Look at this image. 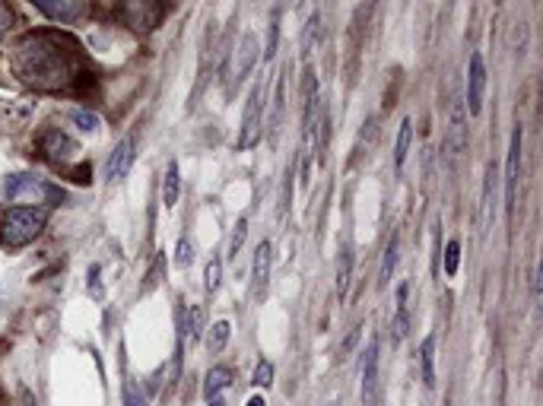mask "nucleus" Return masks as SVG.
Segmentation results:
<instances>
[{
	"mask_svg": "<svg viewBox=\"0 0 543 406\" xmlns=\"http://www.w3.org/2000/svg\"><path fill=\"white\" fill-rule=\"evenodd\" d=\"M13 70L35 90H70L86 76L83 48L60 32H29L13 48Z\"/></svg>",
	"mask_w": 543,
	"mask_h": 406,
	"instance_id": "nucleus-1",
	"label": "nucleus"
},
{
	"mask_svg": "<svg viewBox=\"0 0 543 406\" xmlns=\"http://www.w3.org/2000/svg\"><path fill=\"white\" fill-rule=\"evenodd\" d=\"M48 223V210L42 207H4L0 210V245L4 248H23L42 235Z\"/></svg>",
	"mask_w": 543,
	"mask_h": 406,
	"instance_id": "nucleus-2",
	"label": "nucleus"
},
{
	"mask_svg": "<svg viewBox=\"0 0 543 406\" xmlns=\"http://www.w3.org/2000/svg\"><path fill=\"white\" fill-rule=\"evenodd\" d=\"M4 194L10 200H29V203H51V200H60V191L54 184H48L45 178H35V175H10L4 181Z\"/></svg>",
	"mask_w": 543,
	"mask_h": 406,
	"instance_id": "nucleus-3",
	"label": "nucleus"
},
{
	"mask_svg": "<svg viewBox=\"0 0 543 406\" xmlns=\"http://www.w3.org/2000/svg\"><path fill=\"white\" fill-rule=\"evenodd\" d=\"M38 152H42V159H48L51 166H70L76 159V152H80V146H76L74 137H67L64 130H45V134H38Z\"/></svg>",
	"mask_w": 543,
	"mask_h": 406,
	"instance_id": "nucleus-4",
	"label": "nucleus"
},
{
	"mask_svg": "<svg viewBox=\"0 0 543 406\" xmlns=\"http://www.w3.org/2000/svg\"><path fill=\"white\" fill-rule=\"evenodd\" d=\"M468 150V112H464V102L454 98L452 102V121H448V134H445V156L448 166H458L460 152Z\"/></svg>",
	"mask_w": 543,
	"mask_h": 406,
	"instance_id": "nucleus-5",
	"label": "nucleus"
},
{
	"mask_svg": "<svg viewBox=\"0 0 543 406\" xmlns=\"http://www.w3.org/2000/svg\"><path fill=\"white\" fill-rule=\"evenodd\" d=\"M521 124H515L512 144H508V159H506V216H515V203H518V178H521Z\"/></svg>",
	"mask_w": 543,
	"mask_h": 406,
	"instance_id": "nucleus-6",
	"label": "nucleus"
},
{
	"mask_svg": "<svg viewBox=\"0 0 543 406\" xmlns=\"http://www.w3.org/2000/svg\"><path fill=\"white\" fill-rule=\"evenodd\" d=\"M261 96H264V86L257 83L255 90H251L248 96V105H245V121H241V134H239V150H251V146L261 140V112H264V102H261Z\"/></svg>",
	"mask_w": 543,
	"mask_h": 406,
	"instance_id": "nucleus-7",
	"label": "nucleus"
},
{
	"mask_svg": "<svg viewBox=\"0 0 543 406\" xmlns=\"http://www.w3.org/2000/svg\"><path fill=\"white\" fill-rule=\"evenodd\" d=\"M257 54H261V48H257V35H255V32H245V35H241V42L235 45L232 67H229V83H241V80L251 74Z\"/></svg>",
	"mask_w": 543,
	"mask_h": 406,
	"instance_id": "nucleus-8",
	"label": "nucleus"
},
{
	"mask_svg": "<svg viewBox=\"0 0 543 406\" xmlns=\"http://www.w3.org/2000/svg\"><path fill=\"white\" fill-rule=\"evenodd\" d=\"M362 406H378V337L369 340L362 359Z\"/></svg>",
	"mask_w": 543,
	"mask_h": 406,
	"instance_id": "nucleus-9",
	"label": "nucleus"
},
{
	"mask_svg": "<svg viewBox=\"0 0 543 406\" xmlns=\"http://www.w3.org/2000/svg\"><path fill=\"white\" fill-rule=\"evenodd\" d=\"M483 90H486V67H483V54H470V70H468V102L464 112H470L476 118L483 108Z\"/></svg>",
	"mask_w": 543,
	"mask_h": 406,
	"instance_id": "nucleus-10",
	"label": "nucleus"
},
{
	"mask_svg": "<svg viewBox=\"0 0 543 406\" xmlns=\"http://www.w3.org/2000/svg\"><path fill=\"white\" fill-rule=\"evenodd\" d=\"M134 156H137V140H134V137H124V140H121V144L112 150V156H108L106 178L108 181L124 178V175H128V168H130V162H134Z\"/></svg>",
	"mask_w": 543,
	"mask_h": 406,
	"instance_id": "nucleus-11",
	"label": "nucleus"
},
{
	"mask_svg": "<svg viewBox=\"0 0 543 406\" xmlns=\"http://www.w3.org/2000/svg\"><path fill=\"white\" fill-rule=\"evenodd\" d=\"M492 216H496V162L486 166V178H483V194H480V235L490 232Z\"/></svg>",
	"mask_w": 543,
	"mask_h": 406,
	"instance_id": "nucleus-12",
	"label": "nucleus"
},
{
	"mask_svg": "<svg viewBox=\"0 0 543 406\" xmlns=\"http://www.w3.org/2000/svg\"><path fill=\"white\" fill-rule=\"evenodd\" d=\"M35 10H42L51 20H60V23H74L86 13V4H80V0H35Z\"/></svg>",
	"mask_w": 543,
	"mask_h": 406,
	"instance_id": "nucleus-13",
	"label": "nucleus"
},
{
	"mask_svg": "<svg viewBox=\"0 0 543 406\" xmlns=\"http://www.w3.org/2000/svg\"><path fill=\"white\" fill-rule=\"evenodd\" d=\"M267 279H271V241H261L255 248V299H261L267 289Z\"/></svg>",
	"mask_w": 543,
	"mask_h": 406,
	"instance_id": "nucleus-14",
	"label": "nucleus"
},
{
	"mask_svg": "<svg viewBox=\"0 0 543 406\" xmlns=\"http://www.w3.org/2000/svg\"><path fill=\"white\" fill-rule=\"evenodd\" d=\"M407 293H410V286H407V283H404V286L397 289V315H394V324H391V343H400V340L407 337V331H410Z\"/></svg>",
	"mask_w": 543,
	"mask_h": 406,
	"instance_id": "nucleus-15",
	"label": "nucleus"
},
{
	"mask_svg": "<svg viewBox=\"0 0 543 406\" xmlns=\"http://www.w3.org/2000/svg\"><path fill=\"white\" fill-rule=\"evenodd\" d=\"M420 375L426 387H436V337L422 340L420 349Z\"/></svg>",
	"mask_w": 543,
	"mask_h": 406,
	"instance_id": "nucleus-16",
	"label": "nucleus"
},
{
	"mask_svg": "<svg viewBox=\"0 0 543 406\" xmlns=\"http://www.w3.org/2000/svg\"><path fill=\"white\" fill-rule=\"evenodd\" d=\"M229 384H232V371L226 365H216V369L207 371V381H204V397L207 400H216L219 394L226 391Z\"/></svg>",
	"mask_w": 543,
	"mask_h": 406,
	"instance_id": "nucleus-17",
	"label": "nucleus"
},
{
	"mask_svg": "<svg viewBox=\"0 0 543 406\" xmlns=\"http://www.w3.org/2000/svg\"><path fill=\"white\" fill-rule=\"evenodd\" d=\"M353 254H350V248L340 251V263H337V299L347 301L350 295V283H353Z\"/></svg>",
	"mask_w": 543,
	"mask_h": 406,
	"instance_id": "nucleus-18",
	"label": "nucleus"
},
{
	"mask_svg": "<svg viewBox=\"0 0 543 406\" xmlns=\"http://www.w3.org/2000/svg\"><path fill=\"white\" fill-rule=\"evenodd\" d=\"M318 42H321V13L315 10V13L305 20V29H302V58H309V54L318 48Z\"/></svg>",
	"mask_w": 543,
	"mask_h": 406,
	"instance_id": "nucleus-19",
	"label": "nucleus"
},
{
	"mask_svg": "<svg viewBox=\"0 0 543 406\" xmlns=\"http://www.w3.org/2000/svg\"><path fill=\"white\" fill-rule=\"evenodd\" d=\"M410 140H413V121L404 118L400 121V130H397V144H394V166L397 168H404V162H407Z\"/></svg>",
	"mask_w": 543,
	"mask_h": 406,
	"instance_id": "nucleus-20",
	"label": "nucleus"
},
{
	"mask_svg": "<svg viewBox=\"0 0 543 406\" xmlns=\"http://www.w3.org/2000/svg\"><path fill=\"white\" fill-rule=\"evenodd\" d=\"M397 235H394L391 241H388L385 248V261H382V270H378V289H388V283H391L394 277V267H397Z\"/></svg>",
	"mask_w": 543,
	"mask_h": 406,
	"instance_id": "nucleus-21",
	"label": "nucleus"
},
{
	"mask_svg": "<svg viewBox=\"0 0 543 406\" xmlns=\"http://www.w3.org/2000/svg\"><path fill=\"white\" fill-rule=\"evenodd\" d=\"M178 188H181L178 162H169L166 178H162V203H166V207H175V200H178Z\"/></svg>",
	"mask_w": 543,
	"mask_h": 406,
	"instance_id": "nucleus-22",
	"label": "nucleus"
},
{
	"mask_svg": "<svg viewBox=\"0 0 543 406\" xmlns=\"http://www.w3.org/2000/svg\"><path fill=\"white\" fill-rule=\"evenodd\" d=\"M201 331H204V308H201V305H191L188 317H185V324H181V337L201 340Z\"/></svg>",
	"mask_w": 543,
	"mask_h": 406,
	"instance_id": "nucleus-23",
	"label": "nucleus"
},
{
	"mask_svg": "<svg viewBox=\"0 0 543 406\" xmlns=\"http://www.w3.org/2000/svg\"><path fill=\"white\" fill-rule=\"evenodd\" d=\"M283 92H287V83L283 80H277V90H273V112H271V140H277V134H279V124H283Z\"/></svg>",
	"mask_w": 543,
	"mask_h": 406,
	"instance_id": "nucleus-24",
	"label": "nucleus"
},
{
	"mask_svg": "<svg viewBox=\"0 0 543 406\" xmlns=\"http://www.w3.org/2000/svg\"><path fill=\"white\" fill-rule=\"evenodd\" d=\"M210 353H223L226 349V343H229V321H216L213 324V331H210Z\"/></svg>",
	"mask_w": 543,
	"mask_h": 406,
	"instance_id": "nucleus-25",
	"label": "nucleus"
},
{
	"mask_svg": "<svg viewBox=\"0 0 543 406\" xmlns=\"http://www.w3.org/2000/svg\"><path fill=\"white\" fill-rule=\"evenodd\" d=\"M124 406H146L144 387H140V384H134L130 378L124 381Z\"/></svg>",
	"mask_w": 543,
	"mask_h": 406,
	"instance_id": "nucleus-26",
	"label": "nucleus"
},
{
	"mask_svg": "<svg viewBox=\"0 0 543 406\" xmlns=\"http://www.w3.org/2000/svg\"><path fill=\"white\" fill-rule=\"evenodd\" d=\"M458 261H460V241L452 238L445 245V277H454V273H458Z\"/></svg>",
	"mask_w": 543,
	"mask_h": 406,
	"instance_id": "nucleus-27",
	"label": "nucleus"
},
{
	"mask_svg": "<svg viewBox=\"0 0 543 406\" xmlns=\"http://www.w3.org/2000/svg\"><path fill=\"white\" fill-rule=\"evenodd\" d=\"M162 273H166V257H162V254H156V261H153V267H150V270H146V283H144V289H146V293H150V289L156 286V283H159V277H162Z\"/></svg>",
	"mask_w": 543,
	"mask_h": 406,
	"instance_id": "nucleus-28",
	"label": "nucleus"
},
{
	"mask_svg": "<svg viewBox=\"0 0 543 406\" xmlns=\"http://www.w3.org/2000/svg\"><path fill=\"white\" fill-rule=\"evenodd\" d=\"M74 121L80 124V130H90V134H96V130H98V114L86 112V108H76Z\"/></svg>",
	"mask_w": 543,
	"mask_h": 406,
	"instance_id": "nucleus-29",
	"label": "nucleus"
},
{
	"mask_svg": "<svg viewBox=\"0 0 543 406\" xmlns=\"http://www.w3.org/2000/svg\"><path fill=\"white\" fill-rule=\"evenodd\" d=\"M219 277H223V261H219V257H213L210 263H207V289H210V293H216L219 289Z\"/></svg>",
	"mask_w": 543,
	"mask_h": 406,
	"instance_id": "nucleus-30",
	"label": "nucleus"
},
{
	"mask_svg": "<svg viewBox=\"0 0 543 406\" xmlns=\"http://www.w3.org/2000/svg\"><path fill=\"white\" fill-rule=\"evenodd\" d=\"M245 235H248V219H239V223H235V232H232V245H229L232 257H239L241 245H245Z\"/></svg>",
	"mask_w": 543,
	"mask_h": 406,
	"instance_id": "nucleus-31",
	"label": "nucleus"
},
{
	"mask_svg": "<svg viewBox=\"0 0 543 406\" xmlns=\"http://www.w3.org/2000/svg\"><path fill=\"white\" fill-rule=\"evenodd\" d=\"M191 261H194V245H191V238L185 235V238L178 241V254H175V263H178V267H188Z\"/></svg>",
	"mask_w": 543,
	"mask_h": 406,
	"instance_id": "nucleus-32",
	"label": "nucleus"
},
{
	"mask_svg": "<svg viewBox=\"0 0 543 406\" xmlns=\"http://www.w3.org/2000/svg\"><path fill=\"white\" fill-rule=\"evenodd\" d=\"M271 381H273V365H271V362H257V369H255V378H251V384H257V387H267Z\"/></svg>",
	"mask_w": 543,
	"mask_h": 406,
	"instance_id": "nucleus-33",
	"label": "nucleus"
},
{
	"mask_svg": "<svg viewBox=\"0 0 543 406\" xmlns=\"http://www.w3.org/2000/svg\"><path fill=\"white\" fill-rule=\"evenodd\" d=\"M359 331H362V327H359V324H356L353 331L347 333V340H343V347H340V355H350V349H353V347H356V340H359Z\"/></svg>",
	"mask_w": 543,
	"mask_h": 406,
	"instance_id": "nucleus-34",
	"label": "nucleus"
},
{
	"mask_svg": "<svg viewBox=\"0 0 543 406\" xmlns=\"http://www.w3.org/2000/svg\"><path fill=\"white\" fill-rule=\"evenodd\" d=\"M10 23H13V10H10L7 4H0V38H4V32L10 29Z\"/></svg>",
	"mask_w": 543,
	"mask_h": 406,
	"instance_id": "nucleus-35",
	"label": "nucleus"
},
{
	"mask_svg": "<svg viewBox=\"0 0 543 406\" xmlns=\"http://www.w3.org/2000/svg\"><path fill=\"white\" fill-rule=\"evenodd\" d=\"M273 48H277V23L271 26V38H267V51H264V60L273 58Z\"/></svg>",
	"mask_w": 543,
	"mask_h": 406,
	"instance_id": "nucleus-36",
	"label": "nucleus"
},
{
	"mask_svg": "<svg viewBox=\"0 0 543 406\" xmlns=\"http://www.w3.org/2000/svg\"><path fill=\"white\" fill-rule=\"evenodd\" d=\"M92 295H98V267H92Z\"/></svg>",
	"mask_w": 543,
	"mask_h": 406,
	"instance_id": "nucleus-37",
	"label": "nucleus"
},
{
	"mask_svg": "<svg viewBox=\"0 0 543 406\" xmlns=\"http://www.w3.org/2000/svg\"><path fill=\"white\" fill-rule=\"evenodd\" d=\"M248 406H267V403H264V397H251Z\"/></svg>",
	"mask_w": 543,
	"mask_h": 406,
	"instance_id": "nucleus-38",
	"label": "nucleus"
},
{
	"mask_svg": "<svg viewBox=\"0 0 543 406\" xmlns=\"http://www.w3.org/2000/svg\"><path fill=\"white\" fill-rule=\"evenodd\" d=\"M210 406H223V400H219V397H216V400H210Z\"/></svg>",
	"mask_w": 543,
	"mask_h": 406,
	"instance_id": "nucleus-39",
	"label": "nucleus"
},
{
	"mask_svg": "<svg viewBox=\"0 0 543 406\" xmlns=\"http://www.w3.org/2000/svg\"><path fill=\"white\" fill-rule=\"evenodd\" d=\"M327 406H337V403H327Z\"/></svg>",
	"mask_w": 543,
	"mask_h": 406,
	"instance_id": "nucleus-40",
	"label": "nucleus"
}]
</instances>
